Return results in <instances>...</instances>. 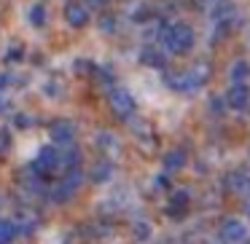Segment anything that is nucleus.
Wrapping results in <instances>:
<instances>
[{
	"mask_svg": "<svg viewBox=\"0 0 250 244\" xmlns=\"http://www.w3.org/2000/svg\"><path fill=\"white\" fill-rule=\"evenodd\" d=\"M162 38H164V43H167V49L172 51V54H188V51L194 49V43H196L194 30H191L188 24H183V22L164 27Z\"/></svg>",
	"mask_w": 250,
	"mask_h": 244,
	"instance_id": "nucleus-1",
	"label": "nucleus"
},
{
	"mask_svg": "<svg viewBox=\"0 0 250 244\" xmlns=\"http://www.w3.org/2000/svg\"><path fill=\"white\" fill-rule=\"evenodd\" d=\"M108 105H110V113L116 115V118L126 121L135 115V97H132L126 89H113L108 97Z\"/></svg>",
	"mask_w": 250,
	"mask_h": 244,
	"instance_id": "nucleus-4",
	"label": "nucleus"
},
{
	"mask_svg": "<svg viewBox=\"0 0 250 244\" xmlns=\"http://www.w3.org/2000/svg\"><path fill=\"white\" fill-rule=\"evenodd\" d=\"M3 86H8V75H0V89Z\"/></svg>",
	"mask_w": 250,
	"mask_h": 244,
	"instance_id": "nucleus-31",
	"label": "nucleus"
},
{
	"mask_svg": "<svg viewBox=\"0 0 250 244\" xmlns=\"http://www.w3.org/2000/svg\"><path fill=\"white\" fill-rule=\"evenodd\" d=\"M132 239H135V242H146V239H151V225H148L146 220H137L135 225H132Z\"/></svg>",
	"mask_w": 250,
	"mask_h": 244,
	"instance_id": "nucleus-20",
	"label": "nucleus"
},
{
	"mask_svg": "<svg viewBox=\"0 0 250 244\" xmlns=\"http://www.w3.org/2000/svg\"><path fill=\"white\" fill-rule=\"evenodd\" d=\"M140 62L146 67H164V65H167V56H164L159 49H153V46H146L143 54H140Z\"/></svg>",
	"mask_w": 250,
	"mask_h": 244,
	"instance_id": "nucleus-15",
	"label": "nucleus"
},
{
	"mask_svg": "<svg viewBox=\"0 0 250 244\" xmlns=\"http://www.w3.org/2000/svg\"><path fill=\"white\" fill-rule=\"evenodd\" d=\"M22 59H24V46L22 43L11 46V49L6 51V62H22Z\"/></svg>",
	"mask_w": 250,
	"mask_h": 244,
	"instance_id": "nucleus-23",
	"label": "nucleus"
},
{
	"mask_svg": "<svg viewBox=\"0 0 250 244\" xmlns=\"http://www.w3.org/2000/svg\"><path fill=\"white\" fill-rule=\"evenodd\" d=\"M186 167V150H169L167 156H164V172L172 174V172H180V169Z\"/></svg>",
	"mask_w": 250,
	"mask_h": 244,
	"instance_id": "nucleus-14",
	"label": "nucleus"
},
{
	"mask_svg": "<svg viewBox=\"0 0 250 244\" xmlns=\"http://www.w3.org/2000/svg\"><path fill=\"white\" fill-rule=\"evenodd\" d=\"M76 70H78V73H86V70H92V65H89V62H81V59H78V62H76Z\"/></svg>",
	"mask_w": 250,
	"mask_h": 244,
	"instance_id": "nucleus-29",
	"label": "nucleus"
},
{
	"mask_svg": "<svg viewBox=\"0 0 250 244\" xmlns=\"http://www.w3.org/2000/svg\"><path fill=\"white\" fill-rule=\"evenodd\" d=\"M33 167L38 169V172L43 174V177H51V174L62 172V153H60V148H54V145L43 148V150H41L38 156H35Z\"/></svg>",
	"mask_w": 250,
	"mask_h": 244,
	"instance_id": "nucleus-3",
	"label": "nucleus"
},
{
	"mask_svg": "<svg viewBox=\"0 0 250 244\" xmlns=\"http://www.w3.org/2000/svg\"><path fill=\"white\" fill-rule=\"evenodd\" d=\"M83 3H86L89 8H105L110 3V0H83Z\"/></svg>",
	"mask_w": 250,
	"mask_h": 244,
	"instance_id": "nucleus-26",
	"label": "nucleus"
},
{
	"mask_svg": "<svg viewBox=\"0 0 250 244\" xmlns=\"http://www.w3.org/2000/svg\"><path fill=\"white\" fill-rule=\"evenodd\" d=\"M11 223H14V228H17V236H30V233L38 228L41 217H38V212H35L33 206H19Z\"/></svg>",
	"mask_w": 250,
	"mask_h": 244,
	"instance_id": "nucleus-5",
	"label": "nucleus"
},
{
	"mask_svg": "<svg viewBox=\"0 0 250 244\" xmlns=\"http://www.w3.org/2000/svg\"><path fill=\"white\" fill-rule=\"evenodd\" d=\"M8 108V102H6V97H0V113H3V110Z\"/></svg>",
	"mask_w": 250,
	"mask_h": 244,
	"instance_id": "nucleus-30",
	"label": "nucleus"
},
{
	"mask_svg": "<svg viewBox=\"0 0 250 244\" xmlns=\"http://www.w3.org/2000/svg\"><path fill=\"white\" fill-rule=\"evenodd\" d=\"M226 183L231 185L234 193H250V172L248 169H234L226 177Z\"/></svg>",
	"mask_w": 250,
	"mask_h": 244,
	"instance_id": "nucleus-13",
	"label": "nucleus"
},
{
	"mask_svg": "<svg viewBox=\"0 0 250 244\" xmlns=\"http://www.w3.org/2000/svg\"><path fill=\"white\" fill-rule=\"evenodd\" d=\"M110 174H113V164H110L108 158H103V161H97L92 167V180L94 183H108Z\"/></svg>",
	"mask_w": 250,
	"mask_h": 244,
	"instance_id": "nucleus-17",
	"label": "nucleus"
},
{
	"mask_svg": "<svg viewBox=\"0 0 250 244\" xmlns=\"http://www.w3.org/2000/svg\"><path fill=\"white\" fill-rule=\"evenodd\" d=\"M245 212H248V217H250V201H248V206H245Z\"/></svg>",
	"mask_w": 250,
	"mask_h": 244,
	"instance_id": "nucleus-32",
	"label": "nucleus"
},
{
	"mask_svg": "<svg viewBox=\"0 0 250 244\" xmlns=\"http://www.w3.org/2000/svg\"><path fill=\"white\" fill-rule=\"evenodd\" d=\"M226 105L231 110H245L250 105V89L245 83H231V89L226 92Z\"/></svg>",
	"mask_w": 250,
	"mask_h": 244,
	"instance_id": "nucleus-9",
	"label": "nucleus"
},
{
	"mask_svg": "<svg viewBox=\"0 0 250 244\" xmlns=\"http://www.w3.org/2000/svg\"><path fill=\"white\" fill-rule=\"evenodd\" d=\"M223 108H226V97H212V110H215V113H218V110H223Z\"/></svg>",
	"mask_w": 250,
	"mask_h": 244,
	"instance_id": "nucleus-28",
	"label": "nucleus"
},
{
	"mask_svg": "<svg viewBox=\"0 0 250 244\" xmlns=\"http://www.w3.org/2000/svg\"><path fill=\"white\" fill-rule=\"evenodd\" d=\"M245 236H248V228H245V223L239 217H226L221 223V239L226 244H242Z\"/></svg>",
	"mask_w": 250,
	"mask_h": 244,
	"instance_id": "nucleus-6",
	"label": "nucleus"
},
{
	"mask_svg": "<svg viewBox=\"0 0 250 244\" xmlns=\"http://www.w3.org/2000/svg\"><path fill=\"white\" fill-rule=\"evenodd\" d=\"M30 24L33 27H43L46 24V6L43 3H33V8H30Z\"/></svg>",
	"mask_w": 250,
	"mask_h": 244,
	"instance_id": "nucleus-19",
	"label": "nucleus"
},
{
	"mask_svg": "<svg viewBox=\"0 0 250 244\" xmlns=\"http://www.w3.org/2000/svg\"><path fill=\"white\" fill-rule=\"evenodd\" d=\"M229 78H231V83H248V78H250V62L237 59L231 65V70H229Z\"/></svg>",
	"mask_w": 250,
	"mask_h": 244,
	"instance_id": "nucleus-16",
	"label": "nucleus"
},
{
	"mask_svg": "<svg viewBox=\"0 0 250 244\" xmlns=\"http://www.w3.org/2000/svg\"><path fill=\"white\" fill-rule=\"evenodd\" d=\"M97 148H100V150H103L108 158H113V156H119V153H121L119 137L110 134V131H100V134H97Z\"/></svg>",
	"mask_w": 250,
	"mask_h": 244,
	"instance_id": "nucleus-12",
	"label": "nucleus"
},
{
	"mask_svg": "<svg viewBox=\"0 0 250 244\" xmlns=\"http://www.w3.org/2000/svg\"><path fill=\"white\" fill-rule=\"evenodd\" d=\"M14 236H17V228H14V223L0 220V244H11Z\"/></svg>",
	"mask_w": 250,
	"mask_h": 244,
	"instance_id": "nucleus-21",
	"label": "nucleus"
},
{
	"mask_svg": "<svg viewBox=\"0 0 250 244\" xmlns=\"http://www.w3.org/2000/svg\"><path fill=\"white\" fill-rule=\"evenodd\" d=\"M186 212H188V193L178 190V193H172V199L167 204V215L172 220H180V217H186Z\"/></svg>",
	"mask_w": 250,
	"mask_h": 244,
	"instance_id": "nucleus-11",
	"label": "nucleus"
},
{
	"mask_svg": "<svg viewBox=\"0 0 250 244\" xmlns=\"http://www.w3.org/2000/svg\"><path fill=\"white\" fill-rule=\"evenodd\" d=\"M65 22L70 24V27L81 30L89 24V6L86 3H81V0H70V3H65Z\"/></svg>",
	"mask_w": 250,
	"mask_h": 244,
	"instance_id": "nucleus-7",
	"label": "nucleus"
},
{
	"mask_svg": "<svg viewBox=\"0 0 250 244\" xmlns=\"http://www.w3.org/2000/svg\"><path fill=\"white\" fill-rule=\"evenodd\" d=\"M167 188H169L167 174H162V177H156V180H153V190H167Z\"/></svg>",
	"mask_w": 250,
	"mask_h": 244,
	"instance_id": "nucleus-25",
	"label": "nucleus"
},
{
	"mask_svg": "<svg viewBox=\"0 0 250 244\" xmlns=\"http://www.w3.org/2000/svg\"><path fill=\"white\" fill-rule=\"evenodd\" d=\"M100 30H103V33H113V30H116V19L113 17H105L103 22H100Z\"/></svg>",
	"mask_w": 250,
	"mask_h": 244,
	"instance_id": "nucleus-24",
	"label": "nucleus"
},
{
	"mask_svg": "<svg viewBox=\"0 0 250 244\" xmlns=\"http://www.w3.org/2000/svg\"><path fill=\"white\" fill-rule=\"evenodd\" d=\"M11 153V134L6 129H0V158H6Z\"/></svg>",
	"mask_w": 250,
	"mask_h": 244,
	"instance_id": "nucleus-22",
	"label": "nucleus"
},
{
	"mask_svg": "<svg viewBox=\"0 0 250 244\" xmlns=\"http://www.w3.org/2000/svg\"><path fill=\"white\" fill-rule=\"evenodd\" d=\"M164 83H167L172 92H194V89H199L194 83V78H191V73H169L167 78H164Z\"/></svg>",
	"mask_w": 250,
	"mask_h": 244,
	"instance_id": "nucleus-10",
	"label": "nucleus"
},
{
	"mask_svg": "<svg viewBox=\"0 0 250 244\" xmlns=\"http://www.w3.org/2000/svg\"><path fill=\"white\" fill-rule=\"evenodd\" d=\"M49 134H51V142H57V145H73V140H76V124L67 118H60L54 121V124L49 126Z\"/></svg>",
	"mask_w": 250,
	"mask_h": 244,
	"instance_id": "nucleus-8",
	"label": "nucleus"
},
{
	"mask_svg": "<svg viewBox=\"0 0 250 244\" xmlns=\"http://www.w3.org/2000/svg\"><path fill=\"white\" fill-rule=\"evenodd\" d=\"M81 180H83L81 169H70V172H65V177H62L60 183L51 185L49 196L62 204V201H67V199H73V196H76V190L81 188Z\"/></svg>",
	"mask_w": 250,
	"mask_h": 244,
	"instance_id": "nucleus-2",
	"label": "nucleus"
},
{
	"mask_svg": "<svg viewBox=\"0 0 250 244\" xmlns=\"http://www.w3.org/2000/svg\"><path fill=\"white\" fill-rule=\"evenodd\" d=\"M188 73H191V78H194L196 86H205V83L210 81V62H196Z\"/></svg>",
	"mask_w": 250,
	"mask_h": 244,
	"instance_id": "nucleus-18",
	"label": "nucleus"
},
{
	"mask_svg": "<svg viewBox=\"0 0 250 244\" xmlns=\"http://www.w3.org/2000/svg\"><path fill=\"white\" fill-rule=\"evenodd\" d=\"M14 124H17L19 129H27V126H30V118H27V115H17V118H14Z\"/></svg>",
	"mask_w": 250,
	"mask_h": 244,
	"instance_id": "nucleus-27",
	"label": "nucleus"
}]
</instances>
